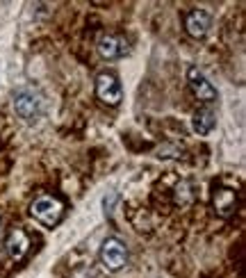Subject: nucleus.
Masks as SVG:
<instances>
[{
  "instance_id": "obj_1",
  "label": "nucleus",
  "mask_w": 246,
  "mask_h": 278,
  "mask_svg": "<svg viewBox=\"0 0 246 278\" xmlns=\"http://www.w3.org/2000/svg\"><path fill=\"white\" fill-rule=\"evenodd\" d=\"M30 214L37 219L39 223L53 228L62 221L64 217V203L57 196H51V194H43V196L34 198L30 206Z\"/></svg>"
},
{
  "instance_id": "obj_2",
  "label": "nucleus",
  "mask_w": 246,
  "mask_h": 278,
  "mask_svg": "<svg viewBox=\"0 0 246 278\" xmlns=\"http://www.w3.org/2000/svg\"><path fill=\"white\" fill-rule=\"evenodd\" d=\"M14 110H16V114L21 116L23 121H28V123L37 121L39 116H41V112H43L41 94L34 91V89H28V87L18 89L16 94H14Z\"/></svg>"
},
{
  "instance_id": "obj_3",
  "label": "nucleus",
  "mask_w": 246,
  "mask_h": 278,
  "mask_svg": "<svg viewBox=\"0 0 246 278\" xmlns=\"http://www.w3.org/2000/svg\"><path fill=\"white\" fill-rule=\"evenodd\" d=\"M98 258H101V265L105 267L107 271L114 274V271H121L123 267L128 265V246L119 237H107V240L103 242Z\"/></svg>"
},
{
  "instance_id": "obj_4",
  "label": "nucleus",
  "mask_w": 246,
  "mask_h": 278,
  "mask_svg": "<svg viewBox=\"0 0 246 278\" xmlns=\"http://www.w3.org/2000/svg\"><path fill=\"white\" fill-rule=\"evenodd\" d=\"M96 98L101 100L103 105H110V107H116L123 98V91H121V85L112 73H101L96 78Z\"/></svg>"
},
{
  "instance_id": "obj_5",
  "label": "nucleus",
  "mask_w": 246,
  "mask_h": 278,
  "mask_svg": "<svg viewBox=\"0 0 246 278\" xmlns=\"http://www.w3.org/2000/svg\"><path fill=\"white\" fill-rule=\"evenodd\" d=\"M98 53L103 60H121L130 53V46L123 35H103L98 39Z\"/></svg>"
},
{
  "instance_id": "obj_6",
  "label": "nucleus",
  "mask_w": 246,
  "mask_h": 278,
  "mask_svg": "<svg viewBox=\"0 0 246 278\" xmlns=\"http://www.w3.org/2000/svg\"><path fill=\"white\" fill-rule=\"evenodd\" d=\"M187 82H189V89L194 91V96L203 103H212L216 100V89L212 87V82H208V78L203 75L196 66L187 69Z\"/></svg>"
},
{
  "instance_id": "obj_7",
  "label": "nucleus",
  "mask_w": 246,
  "mask_h": 278,
  "mask_svg": "<svg viewBox=\"0 0 246 278\" xmlns=\"http://www.w3.org/2000/svg\"><path fill=\"white\" fill-rule=\"evenodd\" d=\"M210 26H212V18H210V14L205 12V9H191V12H187L185 30L189 37H194V39L208 37Z\"/></svg>"
},
{
  "instance_id": "obj_8",
  "label": "nucleus",
  "mask_w": 246,
  "mask_h": 278,
  "mask_svg": "<svg viewBox=\"0 0 246 278\" xmlns=\"http://www.w3.org/2000/svg\"><path fill=\"white\" fill-rule=\"evenodd\" d=\"M212 206L219 217L228 219L237 212V194L230 187H216L212 192Z\"/></svg>"
},
{
  "instance_id": "obj_9",
  "label": "nucleus",
  "mask_w": 246,
  "mask_h": 278,
  "mask_svg": "<svg viewBox=\"0 0 246 278\" xmlns=\"http://www.w3.org/2000/svg\"><path fill=\"white\" fill-rule=\"evenodd\" d=\"M30 237L26 235V231L23 228H12L7 235V242H5V248H7V253L14 258V260H23V258L28 256V251H30Z\"/></svg>"
},
{
  "instance_id": "obj_10",
  "label": "nucleus",
  "mask_w": 246,
  "mask_h": 278,
  "mask_svg": "<svg viewBox=\"0 0 246 278\" xmlns=\"http://www.w3.org/2000/svg\"><path fill=\"white\" fill-rule=\"evenodd\" d=\"M191 128H194V133H199V135L212 133V128H214V114L210 110L196 112L194 119H191Z\"/></svg>"
}]
</instances>
